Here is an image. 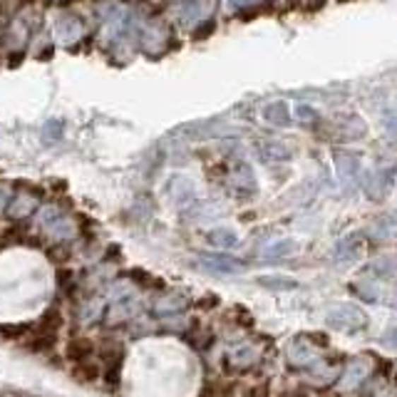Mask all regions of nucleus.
Masks as SVG:
<instances>
[{
  "mask_svg": "<svg viewBox=\"0 0 397 397\" xmlns=\"http://www.w3.org/2000/svg\"><path fill=\"white\" fill-rule=\"evenodd\" d=\"M32 333V323H0V340L3 343H20Z\"/></svg>",
  "mask_w": 397,
  "mask_h": 397,
  "instance_id": "obj_9",
  "label": "nucleus"
},
{
  "mask_svg": "<svg viewBox=\"0 0 397 397\" xmlns=\"http://www.w3.org/2000/svg\"><path fill=\"white\" fill-rule=\"evenodd\" d=\"M97 355V345L90 338H72L65 345V360L72 365H80V362H90Z\"/></svg>",
  "mask_w": 397,
  "mask_h": 397,
  "instance_id": "obj_5",
  "label": "nucleus"
},
{
  "mask_svg": "<svg viewBox=\"0 0 397 397\" xmlns=\"http://www.w3.org/2000/svg\"><path fill=\"white\" fill-rule=\"evenodd\" d=\"M97 357H100V367H102V380L107 387H117L119 377H122L124 367V345L117 340H105L102 345H97Z\"/></svg>",
  "mask_w": 397,
  "mask_h": 397,
  "instance_id": "obj_1",
  "label": "nucleus"
},
{
  "mask_svg": "<svg viewBox=\"0 0 397 397\" xmlns=\"http://www.w3.org/2000/svg\"><path fill=\"white\" fill-rule=\"evenodd\" d=\"M127 275L139 285V288H162V280H159L157 275L147 273L144 268H129Z\"/></svg>",
  "mask_w": 397,
  "mask_h": 397,
  "instance_id": "obj_14",
  "label": "nucleus"
},
{
  "mask_svg": "<svg viewBox=\"0 0 397 397\" xmlns=\"http://www.w3.org/2000/svg\"><path fill=\"white\" fill-rule=\"evenodd\" d=\"M219 390H221L219 385H214V382H206V385L201 387V392H198L196 397H221Z\"/></svg>",
  "mask_w": 397,
  "mask_h": 397,
  "instance_id": "obj_18",
  "label": "nucleus"
},
{
  "mask_svg": "<svg viewBox=\"0 0 397 397\" xmlns=\"http://www.w3.org/2000/svg\"><path fill=\"white\" fill-rule=\"evenodd\" d=\"M295 251V244L290 239H285V241H275V244H271L268 249L263 251V256L266 259H278V256H288V254H293Z\"/></svg>",
  "mask_w": 397,
  "mask_h": 397,
  "instance_id": "obj_15",
  "label": "nucleus"
},
{
  "mask_svg": "<svg viewBox=\"0 0 397 397\" xmlns=\"http://www.w3.org/2000/svg\"><path fill=\"white\" fill-rule=\"evenodd\" d=\"M268 395H271V390L266 382H259V385L249 387V390L244 392V397H268Z\"/></svg>",
  "mask_w": 397,
  "mask_h": 397,
  "instance_id": "obj_17",
  "label": "nucleus"
},
{
  "mask_svg": "<svg viewBox=\"0 0 397 397\" xmlns=\"http://www.w3.org/2000/svg\"><path fill=\"white\" fill-rule=\"evenodd\" d=\"M72 377H75L80 385H95L100 377H102V367L100 362H80V365H72Z\"/></svg>",
  "mask_w": 397,
  "mask_h": 397,
  "instance_id": "obj_10",
  "label": "nucleus"
},
{
  "mask_svg": "<svg viewBox=\"0 0 397 397\" xmlns=\"http://www.w3.org/2000/svg\"><path fill=\"white\" fill-rule=\"evenodd\" d=\"M382 343H385V345H390V348H397V326L390 328V331L382 336Z\"/></svg>",
  "mask_w": 397,
  "mask_h": 397,
  "instance_id": "obj_20",
  "label": "nucleus"
},
{
  "mask_svg": "<svg viewBox=\"0 0 397 397\" xmlns=\"http://www.w3.org/2000/svg\"><path fill=\"white\" fill-rule=\"evenodd\" d=\"M40 226L57 241H65L75 234V224H72V219H67V216L62 214L60 209H55V206H50V209L42 211Z\"/></svg>",
  "mask_w": 397,
  "mask_h": 397,
  "instance_id": "obj_3",
  "label": "nucleus"
},
{
  "mask_svg": "<svg viewBox=\"0 0 397 397\" xmlns=\"http://www.w3.org/2000/svg\"><path fill=\"white\" fill-rule=\"evenodd\" d=\"M23 348L32 355H47L57 348V333H30Z\"/></svg>",
  "mask_w": 397,
  "mask_h": 397,
  "instance_id": "obj_7",
  "label": "nucleus"
},
{
  "mask_svg": "<svg viewBox=\"0 0 397 397\" xmlns=\"http://www.w3.org/2000/svg\"><path fill=\"white\" fill-rule=\"evenodd\" d=\"M328 326L343 333H357L367 328V316L357 306L345 303V306H338L328 313Z\"/></svg>",
  "mask_w": 397,
  "mask_h": 397,
  "instance_id": "obj_2",
  "label": "nucleus"
},
{
  "mask_svg": "<svg viewBox=\"0 0 397 397\" xmlns=\"http://www.w3.org/2000/svg\"><path fill=\"white\" fill-rule=\"evenodd\" d=\"M206 241H209L211 246H216V249H236V246H239V236L231 229H224V226L211 229L209 234H206Z\"/></svg>",
  "mask_w": 397,
  "mask_h": 397,
  "instance_id": "obj_11",
  "label": "nucleus"
},
{
  "mask_svg": "<svg viewBox=\"0 0 397 397\" xmlns=\"http://www.w3.org/2000/svg\"><path fill=\"white\" fill-rule=\"evenodd\" d=\"M365 254V239L360 234H348L333 249V256L338 261H360V256Z\"/></svg>",
  "mask_w": 397,
  "mask_h": 397,
  "instance_id": "obj_6",
  "label": "nucleus"
},
{
  "mask_svg": "<svg viewBox=\"0 0 397 397\" xmlns=\"http://www.w3.org/2000/svg\"><path fill=\"white\" fill-rule=\"evenodd\" d=\"M65 326V318L57 311L55 306H50L35 323H32V333H60V328Z\"/></svg>",
  "mask_w": 397,
  "mask_h": 397,
  "instance_id": "obj_8",
  "label": "nucleus"
},
{
  "mask_svg": "<svg viewBox=\"0 0 397 397\" xmlns=\"http://www.w3.org/2000/svg\"><path fill=\"white\" fill-rule=\"evenodd\" d=\"M198 268L211 271V273H221V275H231V273H244L246 263L239 259H231L224 254H206L198 261Z\"/></svg>",
  "mask_w": 397,
  "mask_h": 397,
  "instance_id": "obj_4",
  "label": "nucleus"
},
{
  "mask_svg": "<svg viewBox=\"0 0 397 397\" xmlns=\"http://www.w3.org/2000/svg\"><path fill=\"white\" fill-rule=\"evenodd\" d=\"M47 259H50L52 263H65V261L70 259V249L60 241V244H55L52 249H47Z\"/></svg>",
  "mask_w": 397,
  "mask_h": 397,
  "instance_id": "obj_16",
  "label": "nucleus"
},
{
  "mask_svg": "<svg viewBox=\"0 0 397 397\" xmlns=\"http://www.w3.org/2000/svg\"><path fill=\"white\" fill-rule=\"evenodd\" d=\"M32 209H35V198H30V196H25V194H20V196L11 198V206H8V216H11V219H23V216H28Z\"/></svg>",
  "mask_w": 397,
  "mask_h": 397,
  "instance_id": "obj_12",
  "label": "nucleus"
},
{
  "mask_svg": "<svg viewBox=\"0 0 397 397\" xmlns=\"http://www.w3.org/2000/svg\"><path fill=\"white\" fill-rule=\"evenodd\" d=\"M256 283L263 285V288H273V290H293L295 285H298L293 278H285V275H259Z\"/></svg>",
  "mask_w": 397,
  "mask_h": 397,
  "instance_id": "obj_13",
  "label": "nucleus"
},
{
  "mask_svg": "<svg viewBox=\"0 0 397 397\" xmlns=\"http://www.w3.org/2000/svg\"><path fill=\"white\" fill-rule=\"evenodd\" d=\"M216 30V23H206L204 28H201V30H196L194 32V40H204L206 35H211V32Z\"/></svg>",
  "mask_w": 397,
  "mask_h": 397,
  "instance_id": "obj_19",
  "label": "nucleus"
}]
</instances>
